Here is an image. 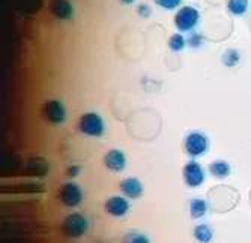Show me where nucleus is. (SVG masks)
Returning a JSON list of instances; mask_svg holds the SVG:
<instances>
[{
	"label": "nucleus",
	"mask_w": 251,
	"mask_h": 243,
	"mask_svg": "<svg viewBox=\"0 0 251 243\" xmlns=\"http://www.w3.org/2000/svg\"><path fill=\"white\" fill-rule=\"evenodd\" d=\"M59 197V201L65 206V207H70V209H75L83 203V189L77 182H66L59 188L57 192Z\"/></svg>",
	"instance_id": "5"
},
{
	"label": "nucleus",
	"mask_w": 251,
	"mask_h": 243,
	"mask_svg": "<svg viewBox=\"0 0 251 243\" xmlns=\"http://www.w3.org/2000/svg\"><path fill=\"white\" fill-rule=\"evenodd\" d=\"M187 45L190 48H194V50L200 48L203 45V36L199 35V33H191L190 38L187 39Z\"/></svg>",
	"instance_id": "20"
},
{
	"label": "nucleus",
	"mask_w": 251,
	"mask_h": 243,
	"mask_svg": "<svg viewBox=\"0 0 251 243\" xmlns=\"http://www.w3.org/2000/svg\"><path fill=\"white\" fill-rule=\"evenodd\" d=\"M126 155L119 149H110L104 155V165L111 173H122L126 168Z\"/></svg>",
	"instance_id": "9"
},
{
	"label": "nucleus",
	"mask_w": 251,
	"mask_h": 243,
	"mask_svg": "<svg viewBox=\"0 0 251 243\" xmlns=\"http://www.w3.org/2000/svg\"><path fill=\"white\" fill-rule=\"evenodd\" d=\"M250 0H227V11L235 17H242L248 12Z\"/></svg>",
	"instance_id": "15"
},
{
	"label": "nucleus",
	"mask_w": 251,
	"mask_h": 243,
	"mask_svg": "<svg viewBox=\"0 0 251 243\" xmlns=\"http://www.w3.org/2000/svg\"><path fill=\"white\" fill-rule=\"evenodd\" d=\"M135 12L142 18H149L152 15V8L148 3H139L135 6Z\"/></svg>",
	"instance_id": "21"
},
{
	"label": "nucleus",
	"mask_w": 251,
	"mask_h": 243,
	"mask_svg": "<svg viewBox=\"0 0 251 243\" xmlns=\"http://www.w3.org/2000/svg\"><path fill=\"white\" fill-rule=\"evenodd\" d=\"M193 236L199 243H211L214 239V230L208 224H199L194 227Z\"/></svg>",
	"instance_id": "14"
},
{
	"label": "nucleus",
	"mask_w": 251,
	"mask_h": 243,
	"mask_svg": "<svg viewBox=\"0 0 251 243\" xmlns=\"http://www.w3.org/2000/svg\"><path fill=\"white\" fill-rule=\"evenodd\" d=\"M175 27L180 33L193 32L200 23V12L194 6H180L175 14Z\"/></svg>",
	"instance_id": "3"
},
{
	"label": "nucleus",
	"mask_w": 251,
	"mask_h": 243,
	"mask_svg": "<svg viewBox=\"0 0 251 243\" xmlns=\"http://www.w3.org/2000/svg\"><path fill=\"white\" fill-rule=\"evenodd\" d=\"M119 2L122 3V5H126V6H129V5H134L137 0H119Z\"/></svg>",
	"instance_id": "23"
},
{
	"label": "nucleus",
	"mask_w": 251,
	"mask_h": 243,
	"mask_svg": "<svg viewBox=\"0 0 251 243\" xmlns=\"http://www.w3.org/2000/svg\"><path fill=\"white\" fill-rule=\"evenodd\" d=\"M42 116L47 123L59 126L63 125L68 119V110L65 104L59 99H49L42 105Z\"/></svg>",
	"instance_id": "6"
},
{
	"label": "nucleus",
	"mask_w": 251,
	"mask_h": 243,
	"mask_svg": "<svg viewBox=\"0 0 251 243\" xmlns=\"http://www.w3.org/2000/svg\"><path fill=\"white\" fill-rule=\"evenodd\" d=\"M167 45H169V48H170L172 51L179 53V51H182V50H184V48L187 47V38L184 36V33H180V32L173 33V35H170V38H169Z\"/></svg>",
	"instance_id": "17"
},
{
	"label": "nucleus",
	"mask_w": 251,
	"mask_h": 243,
	"mask_svg": "<svg viewBox=\"0 0 251 243\" xmlns=\"http://www.w3.org/2000/svg\"><path fill=\"white\" fill-rule=\"evenodd\" d=\"M121 188V192L129 198V200H139V198L143 197V192H145V188H143V183L140 182V179L137 177H126L121 182L119 185Z\"/></svg>",
	"instance_id": "10"
},
{
	"label": "nucleus",
	"mask_w": 251,
	"mask_h": 243,
	"mask_svg": "<svg viewBox=\"0 0 251 243\" xmlns=\"http://www.w3.org/2000/svg\"><path fill=\"white\" fill-rule=\"evenodd\" d=\"M78 129L83 135L90 138H101L105 132V122L101 114L95 111H87L81 114L78 120Z\"/></svg>",
	"instance_id": "2"
},
{
	"label": "nucleus",
	"mask_w": 251,
	"mask_h": 243,
	"mask_svg": "<svg viewBox=\"0 0 251 243\" xmlns=\"http://www.w3.org/2000/svg\"><path fill=\"white\" fill-rule=\"evenodd\" d=\"M208 170L215 179H226V177H229L232 173V165L224 159H217L209 164Z\"/></svg>",
	"instance_id": "13"
},
{
	"label": "nucleus",
	"mask_w": 251,
	"mask_h": 243,
	"mask_svg": "<svg viewBox=\"0 0 251 243\" xmlns=\"http://www.w3.org/2000/svg\"><path fill=\"white\" fill-rule=\"evenodd\" d=\"M124 243H151V239L145 233L131 231L124 237Z\"/></svg>",
	"instance_id": "18"
},
{
	"label": "nucleus",
	"mask_w": 251,
	"mask_h": 243,
	"mask_svg": "<svg viewBox=\"0 0 251 243\" xmlns=\"http://www.w3.org/2000/svg\"><path fill=\"white\" fill-rule=\"evenodd\" d=\"M221 62L227 68H235L241 62V51L236 48H227L221 56Z\"/></svg>",
	"instance_id": "16"
},
{
	"label": "nucleus",
	"mask_w": 251,
	"mask_h": 243,
	"mask_svg": "<svg viewBox=\"0 0 251 243\" xmlns=\"http://www.w3.org/2000/svg\"><path fill=\"white\" fill-rule=\"evenodd\" d=\"M50 12L59 20H71L74 17V6L70 0H50Z\"/></svg>",
	"instance_id": "11"
},
{
	"label": "nucleus",
	"mask_w": 251,
	"mask_h": 243,
	"mask_svg": "<svg viewBox=\"0 0 251 243\" xmlns=\"http://www.w3.org/2000/svg\"><path fill=\"white\" fill-rule=\"evenodd\" d=\"M89 228H90L89 219L80 212H73L70 215H66L60 225L62 233L66 237H71V239L83 237L89 231Z\"/></svg>",
	"instance_id": "1"
},
{
	"label": "nucleus",
	"mask_w": 251,
	"mask_h": 243,
	"mask_svg": "<svg viewBox=\"0 0 251 243\" xmlns=\"http://www.w3.org/2000/svg\"><path fill=\"white\" fill-rule=\"evenodd\" d=\"M184 149L190 158H200L209 150V138L201 131H191L184 140Z\"/></svg>",
	"instance_id": "4"
},
{
	"label": "nucleus",
	"mask_w": 251,
	"mask_h": 243,
	"mask_svg": "<svg viewBox=\"0 0 251 243\" xmlns=\"http://www.w3.org/2000/svg\"><path fill=\"white\" fill-rule=\"evenodd\" d=\"M188 206H190V216L193 219H201V218L206 216V213L209 212L208 201L204 200V198H200V197L191 198Z\"/></svg>",
	"instance_id": "12"
},
{
	"label": "nucleus",
	"mask_w": 251,
	"mask_h": 243,
	"mask_svg": "<svg viewBox=\"0 0 251 243\" xmlns=\"http://www.w3.org/2000/svg\"><path fill=\"white\" fill-rule=\"evenodd\" d=\"M80 171H81L80 165H70V167H68V170H66V176H68V177L74 179V177H77V176L80 174Z\"/></svg>",
	"instance_id": "22"
},
{
	"label": "nucleus",
	"mask_w": 251,
	"mask_h": 243,
	"mask_svg": "<svg viewBox=\"0 0 251 243\" xmlns=\"http://www.w3.org/2000/svg\"><path fill=\"white\" fill-rule=\"evenodd\" d=\"M182 176H184V182L188 188H200L204 183V179H206V173H204L203 165L196 159H191L184 165Z\"/></svg>",
	"instance_id": "7"
},
{
	"label": "nucleus",
	"mask_w": 251,
	"mask_h": 243,
	"mask_svg": "<svg viewBox=\"0 0 251 243\" xmlns=\"http://www.w3.org/2000/svg\"><path fill=\"white\" fill-rule=\"evenodd\" d=\"M153 2L155 5H158L159 8H163L166 11H173V9H179L184 0H153Z\"/></svg>",
	"instance_id": "19"
},
{
	"label": "nucleus",
	"mask_w": 251,
	"mask_h": 243,
	"mask_svg": "<svg viewBox=\"0 0 251 243\" xmlns=\"http://www.w3.org/2000/svg\"><path fill=\"white\" fill-rule=\"evenodd\" d=\"M104 209L110 216L115 218H124L128 215L131 204L128 201V198L125 195H113L108 197L105 203H104Z\"/></svg>",
	"instance_id": "8"
}]
</instances>
